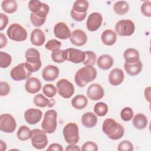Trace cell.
Here are the masks:
<instances>
[{
    "instance_id": "cell-1",
    "label": "cell",
    "mask_w": 151,
    "mask_h": 151,
    "mask_svg": "<svg viewBox=\"0 0 151 151\" xmlns=\"http://www.w3.org/2000/svg\"><path fill=\"white\" fill-rule=\"evenodd\" d=\"M102 130L109 138L114 140L120 139L124 133L123 126L111 118L107 119L103 122Z\"/></svg>"
},
{
    "instance_id": "cell-2",
    "label": "cell",
    "mask_w": 151,
    "mask_h": 151,
    "mask_svg": "<svg viewBox=\"0 0 151 151\" xmlns=\"http://www.w3.org/2000/svg\"><path fill=\"white\" fill-rule=\"evenodd\" d=\"M97 70L93 66L86 65L79 69L74 76V81L80 87L94 80L97 77Z\"/></svg>"
},
{
    "instance_id": "cell-3",
    "label": "cell",
    "mask_w": 151,
    "mask_h": 151,
    "mask_svg": "<svg viewBox=\"0 0 151 151\" xmlns=\"http://www.w3.org/2000/svg\"><path fill=\"white\" fill-rule=\"evenodd\" d=\"M26 65L27 68L32 72H36L41 67L42 63L40 59V54L39 51L34 48H30L25 51Z\"/></svg>"
},
{
    "instance_id": "cell-4",
    "label": "cell",
    "mask_w": 151,
    "mask_h": 151,
    "mask_svg": "<svg viewBox=\"0 0 151 151\" xmlns=\"http://www.w3.org/2000/svg\"><path fill=\"white\" fill-rule=\"evenodd\" d=\"M57 113L55 110H49L45 113L41 127L46 133L51 134L55 131L57 126Z\"/></svg>"
},
{
    "instance_id": "cell-5",
    "label": "cell",
    "mask_w": 151,
    "mask_h": 151,
    "mask_svg": "<svg viewBox=\"0 0 151 151\" xmlns=\"http://www.w3.org/2000/svg\"><path fill=\"white\" fill-rule=\"evenodd\" d=\"M8 37L12 40L21 42L26 40L27 38V31L20 24L14 23L9 25L6 31Z\"/></svg>"
},
{
    "instance_id": "cell-6",
    "label": "cell",
    "mask_w": 151,
    "mask_h": 151,
    "mask_svg": "<svg viewBox=\"0 0 151 151\" xmlns=\"http://www.w3.org/2000/svg\"><path fill=\"white\" fill-rule=\"evenodd\" d=\"M64 138L68 144H76L79 141V129L75 123H68L63 130Z\"/></svg>"
},
{
    "instance_id": "cell-7",
    "label": "cell",
    "mask_w": 151,
    "mask_h": 151,
    "mask_svg": "<svg viewBox=\"0 0 151 151\" xmlns=\"http://www.w3.org/2000/svg\"><path fill=\"white\" fill-rule=\"evenodd\" d=\"M30 139L32 146L39 150L44 149L48 142L46 133L43 130L39 129H34L31 130Z\"/></svg>"
},
{
    "instance_id": "cell-8",
    "label": "cell",
    "mask_w": 151,
    "mask_h": 151,
    "mask_svg": "<svg viewBox=\"0 0 151 151\" xmlns=\"http://www.w3.org/2000/svg\"><path fill=\"white\" fill-rule=\"evenodd\" d=\"M114 29L116 34L120 36H130L134 32L135 25L130 19H122L116 23Z\"/></svg>"
},
{
    "instance_id": "cell-9",
    "label": "cell",
    "mask_w": 151,
    "mask_h": 151,
    "mask_svg": "<svg viewBox=\"0 0 151 151\" xmlns=\"http://www.w3.org/2000/svg\"><path fill=\"white\" fill-rule=\"evenodd\" d=\"M85 55V51L73 48H67L63 51L64 59L75 64L83 63Z\"/></svg>"
},
{
    "instance_id": "cell-10",
    "label": "cell",
    "mask_w": 151,
    "mask_h": 151,
    "mask_svg": "<svg viewBox=\"0 0 151 151\" xmlns=\"http://www.w3.org/2000/svg\"><path fill=\"white\" fill-rule=\"evenodd\" d=\"M32 72L27 68L25 63H22L11 70L10 76L15 81H21L29 78Z\"/></svg>"
},
{
    "instance_id": "cell-11",
    "label": "cell",
    "mask_w": 151,
    "mask_h": 151,
    "mask_svg": "<svg viewBox=\"0 0 151 151\" xmlns=\"http://www.w3.org/2000/svg\"><path fill=\"white\" fill-rule=\"evenodd\" d=\"M49 6L42 3L41 8L35 13H32L30 14V20L33 25L37 27L42 26L46 21V17L49 12Z\"/></svg>"
},
{
    "instance_id": "cell-12",
    "label": "cell",
    "mask_w": 151,
    "mask_h": 151,
    "mask_svg": "<svg viewBox=\"0 0 151 151\" xmlns=\"http://www.w3.org/2000/svg\"><path fill=\"white\" fill-rule=\"evenodd\" d=\"M57 91L60 96L64 99L70 98L74 93L73 84L68 80L63 78L60 80L56 84Z\"/></svg>"
},
{
    "instance_id": "cell-13",
    "label": "cell",
    "mask_w": 151,
    "mask_h": 151,
    "mask_svg": "<svg viewBox=\"0 0 151 151\" xmlns=\"http://www.w3.org/2000/svg\"><path fill=\"white\" fill-rule=\"evenodd\" d=\"M16 126V120L11 114L6 113L0 116L1 131L7 133H11L15 131Z\"/></svg>"
},
{
    "instance_id": "cell-14",
    "label": "cell",
    "mask_w": 151,
    "mask_h": 151,
    "mask_svg": "<svg viewBox=\"0 0 151 151\" xmlns=\"http://www.w3.org/2000/svg\"><path fill=\"white\" fill-rule=\"evenodd\" d=\"M102 22V15L97 12H93L88 17L86 22V27L90 31H96L101 27Z\"/></svg>"
},
{
    "instance_id": "cell-15",
    "label": "cell",
    "mask_w": 151,
    "mask_h": 151,
    "mask_svg": "<svg viewBox=\"0 0 151 151\" xmlns=\"http://www.w3.org/2000/svg\"><path fill=\"white\" fill-rule=\"evenodd\" d=\"M87 95L91 100H99L103 97L104 91L101 85L98 83H93L88 86Z\"/></svg>"
},
{
    "instance_id": "cell-16",
    "label": "cell",
    "mask_w": 151,
    "mask_h": 151,
    "mask_svg": "<svg viewBox=\"0 0 151 151\" xmlns=\"http://www.w3.org/2000/svg\"><path fill=\"white\" fill-rule=\"evenodd\" d=\"M70 42L76 46H83L87 41V36L85 32L81 29H75L72 32L70 37Z\"/></svg>"
},
{
    "instance_id": "cell-17",
    "label": "cell",
    "mask_w": 151,
    "mask_h": 151,
    "mask_svg": "<svg viewBox=\"0 0 151 151\" xmlns=\"http://www.w3.org/2000/svg\"><path fill=\"white\" fill-rule=\"evenodd\" d=\"M54 34L57 38L66 40L70 38L71 32L65 23L63 22H57L54 27Z\"/></svg>"
},
{
    "instance_id": "cell-18",
    "label": "cell",
    "mask_w": 151,
    "mask_h": 151,
    "mask_svg": "<svg viewBox=\"0 0 151 151\" xmlns=\"http://www.w3.org/2000/svg\"><path fill=\"white\" fill-rule=\"evenodd\" d=\"M42 111L37 109H28L24 113L25 121L30 124H35L42 118Z\"/></svg>"
},
{
    "instance_id": "cell-19",
    "label": "cell",
    "mask_w": 151,
    "mask_h": 151,
    "mask_svg": "<svg viewBox=\"0 0 151 151\" xmlns=\"http://www.w3.org/2000/svg\"><path fill=\"white\" fill-rule=\"evenodd\" d=\"M60 73L59 68L54 65H48L46 66L42 71V77L46 81H54Z\"/></svg>"
},
{
    "instance_id": "cell-20",
    "label": "cell",
    "mask_w": 151,
    "mask_h": 151,
    "mask_svg": "<svg viewBox=\"0 0 151 151\" xmlns=\"http://www.w3.org/2000/svg\"><path fill=\"white\" fill-rule=\"evenodd\" d=\"M124 75L123 70L119 68L113 69L109 73V81L110 84L117 86L122 83L124 80Z\"/></svg>"
},
{
    "instance_id": "cell-21",
    "label": "cell",
    "mask_w": 151,
    "mask_h": 151,
    "mask_svg": "<svg viewBox=\"0 0 151 151\" xmlns=\"http://www.w3.org/2000/svg\"><path fill=\"white\" fill-rule=\"evenodd\" d=\"M25 88L28 93L35 94L41 90V83L36 77H29L25 82Z\"/></svg>"
},
{
    "instance_id": "cell-22",
    "label": "cell",
    "mask_w": 151,
    "mask_h": 151,
    "mask_svg": "<svg viewBox=\"0 0 151 151\" xmlns=\"http://www.w3.org/2000/svg\"><path fill=\"white\" fill-rule=\"evenodd\" d=\"M45 41V36L44 32L39 29H34L31 34V42L35 46H41Z\"/></svg>"
},
{
    "instance_id": "cell-23",
    "label": "cell",
    "mask_w": 151,
    "mask_h": 151,
    "mask_svg": "<svg viewBox=\"0 0 151 151\" xmlns=\"http://www.w3.org/2000/svg\"><path fill=\"white\" fill-rule=\"evenodd\" d=\"M114 60L113 57L108 54L100 55L97 61V66L101 70H107L110 69L113 65Z\"/></svg>"
},
{
    "instance_id": "cell-24",
    "label": "cell",
    "mask_w": 151,
    "mask_h": 151,
    "mask_svg": "<svg viewBox=\"0 0 151 151\" xmlns=\"http://www.w3.org/2000/svg\"><path fill=\"white\" fill-rule=\"evenodd\" d=\"M55 103L54 99L49 100L42 94H38L34 98V104L39 107H45L47 106L51 107L54 106Z\"/></svg>"
},
{
    "instance_id": "cell-25",
    "label": "cell",
    "mask_w": 151,
    "mask_h": 151,
    "mask_svg": "<svg viewBox=\"0 0 151 151\" xmlns=\"http://www.w3.org/2000/svg\"><path fill=\"white\" fill-rule=\"evenodd\" d=\"M81 123L86 127L92 128L96 125L97 117L92 112H86L81 116Z\"/></svg>"
},
{
    "instance_id": "cell-26",
    "label": "cell",
    "mask_w": 151,
    "mask_h": 151,
    "mask_svg": "<svg viewBox=\"0 0 151 151\" xmlns=\"http://www.w3.org/2000/svg\"><path fill=\"white\" fill-rule=\"evenodd\" d=\"M124 59L125 63L129 64H132L136 63L139 60L140 55L139 51L134 48H127L126 49L123 53Z\"/></svg>"
},
{
    "instance_id": "cell-27",
    "label": "cell",
    "mask_w": 151,
    "mask_h": 151,
    "mask_svg": "<svg viewBox=\"0 0 151 151\" xmlns=\"http://www.w3.org/2000/svg\"><path fill=\"white\" fill-rule=\"evenodd\" d=\"M142 63L139 60L136 63L129 64L125 63L124 64V68L126 73L132 76H134L139 74L142 70Z\"/></svg>"
},
{
    "instance_id": "cell-28",
    "label": "cell",
    "mask_w": 151,
    "mask_h": 151,
    "mask_svg": "<svg viewBox=\"0 0 151 151\" xmlns=\"http://www.w3.org/2000/svg\"><path fill=\"white\" fill-rule=\"evenodd\" d=\"M101 39L104 44L110 46L116 42L117 35L113 30L110 29H106L103 32L101 35Z\"/></svg>"
},
{
    "instance_id": "cell-29",
    "label": "cell",
    "mask_w": 151,
    "mask_h": 151,
    "mask_svg": "<svg viewBox=\"0 0 151 151\" xmlns=\"http://www.w3.org/2000/svg\"><path fill=\"white\" fill-rule=\"evenodd\" d=\"M133 124L137 129L142 130L146 127L147 125V119L142 113H137L133 117Z\"/></svg>"
},
{
    "instance_id": "cell-30",
    "label": "cell",
    "mask_w": 151,
    "mask_h": 151,
    "mask_svg": "<svg viewBox=\"0 0 151 151\" xmlns=\"http://www.w3.org/2000/svg\"><path fill=\"white\" fill-rule=\"evenodd\" d=\"M88 104L87 97L82 94L76 96L71 100L72 106L77 110H82L84 109Z\"/></svg>"
},
{
    "instance_id": "cell-31",
    "label": "cell",
    "mask_w": 151,
    "mask_h": 151,
    "mask_svg": "<svg viewBox=\"0 0 151 151\" xmlns=\"http://www.w3.org/2000/svg\"><path fill=\"white\" fill-rule=\"evenodd\" d=\"M113 9L115 13L117 15H123L128 12L129 9V5L126 1H117L113 5Z\"/></svg>"
},
{
    "instance_id": "cell-32",
    "label": "cell",
    "mask_w": 151,
    "mask_h": 151,
    "mask_svg": "<svg viewBox=\"0 0 151 151\" xmlns=\"http://www.w3.org/2000/svg\"><path fill=\"white\" fill-rule=\"evenodd\" d=\"M1 7L5 12L12 14L17 10L18 5L14 0H4L2 2Z\"/></svg>"
},
{
    "instance_id": "cell-33",
    "label": "cell",
    "mask_w": 151,
    "mask_h": 151,
    "mask_svg": "<svg viewBox=\"0 0 151 151\" xmlns=\"http://www.w3.org/2000/svg\"><path fill=\"white\" fill-rule=\"evenodd\" d=\"M89 3L86 0L76 1L73 6L72 10L78 13H86L88 8Z\"/></svg>"
},
{
    "instance_id": "cell-34",
    "label": "cell",
    "mask_w": 151,
    "mask_h": 151,
    "mask_svg": "<svg viewBox=\"0 0 151 151\" xmlns=\"http://www.w3.org/2000/svg\"><path fill=\"white\" fill-rule=\"evenodd\" d=\"M31 130L27 126L22 125L20 126L17 133L18 139L22 141H25L31 138Z\"/></svg>"
},
{
    "instance_id": "cell-35",
    "label": "cell",
    "mask_w": 151,
    "mask_h": 151,
    "mask_svg": "<svg viewBox=\"0 0 151 151\" xmlns=\"http://www.w3.org/2000/svg\"><path fill=\"white\" fill-rule=\"evenodd\" d=\"M94 111L98 116H104L107 113L108 106L103 102L97 103L94 107Z\"/></svg>"
},
{
    "instance_id": "cell-36",
    "label": "cell",
    "mask_w": 151,
    "mask_h": 151,
    "mask_svg": "<svg viewBox=\"0 0 151 151\" xmlns=\"http://www.w3.org/2000/svg\"><path fill=\"white\" fill-rule=\"evenodd\" d=\"M85 59L83 61L84 65L93 66L95 64L97 60L96 54L92 51H85Z\"/></svg>"
},
{
    "instance_id": "cell-37",
    "label": "cell",
    "mask_w": 151,
    "mask_h": 151,
    "mask_svg": "<svg viewBox=\"0 0 151 151\" xmlns=\"http://www.w3.org/2000/svg\"><path fill=\"white\" fill-rule=\"evenodd\" d=\"M12 62L11 56L5 52L0 51V67L2 68H7Z\"/></svg>"
},
{
    "instance_id": "cell-38",
    "label": "cell",
    "mask_w": 151,
    "mask_h": 151,
    "mask_svg": "<svg viewBox=\"0 0 151 151\" xmlns=\"http://www.w3.org/2000/svg\"><path fill=\"white\" fill-rule=\"evenodd\" d=\"M42 93L47 97L49 98H52L54 97L57 93V88L51 84H45L42 87Z\"/></svg>"
},
{
    "instance_id": "cell-39",
    "label": "cell",
    "mask_w": 151,
    "mask_h": 151,
    "mask_svg": "<svg viewBox=\"0 0 151 151\" xmlns=\"http://www.w3.org/2000/svg\"><path fill=\"white\" fill-rule=\"evenodd\" d=\"M120 117L125 122L130 121L133 117V111L132 109L129 107L123 108L121 110Z\"/></svg>"
},
{
    "instance_id": "cell-40",
    "label": "cell",
    "mask_w": 151,
    "mask_h": 151,
    "mask_svg": "<svg viewBox=\"0 0 151 151\" xmlns=\"http://www.w3.org/2000/svg\"><path fill=\"white\" fill-rule=\"evenodd\" d=\"M61 46V42L55 39H52L47 41L45 45V47L47 50L51 51H54L59 50Z\"/></svg>"
},
{
    "instance_id": "cell-41",
    "label": "cell",
    "mask_w": 151,
    "mask_h": 151,
    "mask_svg": "<svg viewBox=\"0 0 151 151\" xmlns=\"http://www.w3.org/2000/svg\"><path fill=\"white\" fill-rule=\"evenodd\" d=\"M117 150L119 151H132L133 145L129 140H123L118 145Z\"/></svg>"
},
{
    "instance_id": "cell-42",
    "label": "cell",
    "mask_w": 151,
    "mask_h": 151,
    "mask_svg": "<svg viewBox=\"0 0 151 151\" xmlns=\"http://www.w3.org/2000/svg\"><path fill=\"white\" fill-rule=\"evenodd\" d=\"M42 2L38 0H31L29 2L28 8L32 13H35L38 12L42 6Z\"/></svg>"
},
{
    "instance_id": "cell-43",
    "label": "cell",
    "mask_w": 151,
    "mask_h": 151,
    "mask_svg": "<svg viewBox=\"0 0 151 151\" xmlns=\"http://www.w3.org/2000/svg\"><path fill=\"white\" fill-rule=\"evenodd\" d=\"M63 50L59 49L53 51L51 53V58L54 62L57 63H61L64 62L65 60L63 57Z\"/></svg>"
},
{
    "instance_id": "cell-44",
    "label": "cell",
    "mask_w": 151,
    "mask_h": 151,
    "mask_svg": "<svg viewBox=\"0 0 151 151\" xmlns=\"http://www.w3.org/2000/svg\"><path fill=\"white\" fill-rule=\"evenodd\" d=\"M141 12L143 15L150 17H151V2L150 1L144 2L141 6Z\"/></svg>"
},
{
    "instance_id": "cell-45",
    "label": "cell",
    "mask_w": 151,
    "mask_h": 151,
    "mask_svg": "<svg viewBox=\"0 0 151 151\" xmlns=\"http://www.w3.org/2000/svg\"><path fill=\"white\" fill-rule=\"evenodd\" d=\"M81 150L83 151H97L98 150V146L94 142L88 141L83 145Z\"/></svg>"
},
{
    "instance_id": "cell-46",
    "label": "cell",
    "mask_w": 151,
    "mask_h": 151,
    "mask_svg": "<svg viewBox=\"0 0 151 151\" xmlns=\"http://www.w3.org/2000/svg\"><path fill=\"white\" fill-rule=\"evenodd\" d=\"M10 92L9 85L5 81L0 82V95L1 96H5L9 94Z\"/></svg>"
},
{
    "instance_id": "cell-47",
    "label": "cell",
    "mask_w": 151,
    "mask_h": 151,
    "mask_svg": "<svg viewBox=\"0 0 151 151\" xmlns=\"http://www.w3.org/2000/svg\"><path fill=\"white\" fill-rule=\"evenodd\" d=\"M71 16L72 17V18L73 19H74L75 21H78V22H80V21H83L86 16H87V12L86 13H78V12H76L74 11H73L71 9Z\"/></svg>"
},
{
    "instance_id": "cell-48",
    "label": "cell",
    "mask_w": 151,
    "mask_h": 151,
    "mask_svg": "<svg viewBox=\"0 0 151 151\" xmlns=\"http://www.w3.org/2000/svg\"><path fill=\"white\" fill-rule=\"evenodd\" d=\"M8 24V17L6 14H0V30H3Z\"/></svg>"
},
{
    "instance_id": "cell-49",
    "label": "cell",
    "mask_w": 151,
    "mask_h": 151,
    "mask_svg": "<svg viewBox=\"0 0 151 151\" xmlns=\"http://www.w3.org/2000/svg\"><path fill=\"white\" fill-rule=\"evenodd\" d=\"M64 150L63 146L58 143L51 144L47 148V150H58L63 151Z\"/></svg>"
},
{
    "instance_id": "cell-50",
    "label": "cell",
    "mask_w": 151,
    "mask_h": 151,
    "mask_svg": "<svg viewBox=\"0 0 151 151\" xmlns=\"http://www.w3.org/2000/svg\"><path fill=\"white\" fill-rule=\"evenodd\" d=\"M7 39L5 35L2 33H0V48L5 47L7 44Z\"/></svg>"
},
{
    "instance_id": "cell-51",
    "label": "cell",
    "mask_w": 151,
    "mask_h": 151,
    "mask_svg": "<svg viewBox=\"0 0 151 151\" xmlns=\"http://www.w3.org/2000/svg\"><path fill=\"white\" fill-rule=\"evenodd\" d=\"M65 150H80V149L76 144H69L65 148Z\"/></svg>"
},
{
    "instance_id": "cell-52",
    "label": "cell",
    "mask_w": 151,
    "mask_h": 151,
    "mask_svg": "<svg viewBox=\"0 0 151 151\" xmlns=\"http://www.w3.org/2000/svg\"><path fill=\"white\" fill-rule=\"evenodd\" d=\"M150 87H148L145 90V99L150 102Z\"/></svg>"
},
{
    "instance_id": "cell-53",
    "label": "cell",
    "mask_w": 151,
    "mask_h": 151,
    "mask_svg": "<svg viewBox=\"0 0 151 151\" xmlns=\"http://www.w3.org/2000/svg\"><path fill=\"white\" fill-rule=\"evenodd\" d=\"M6 149V143L2 140H0V150L2 151H4Z\"/></svg>"
}]
</instances>
